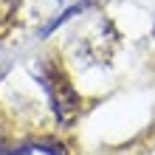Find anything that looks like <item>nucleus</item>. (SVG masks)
<instances>
[{"mask_svg":"<svg viewBox=\"0 0 155 155\" xmlns=\"http://www.w3.org/2000/svg\"><path fill=\"white\" fill-rule=\"evenodd\" d=\"M45 85L51 90V104L57 113L62 127H71L79 116V93L74 90L71 79L65 76V71L59 65H48L45 68Z\"/></svg>","mask_w":155,"mask_h":155,"instance_id":"f257e3e1","label":"nucleus"}]
</instances>
